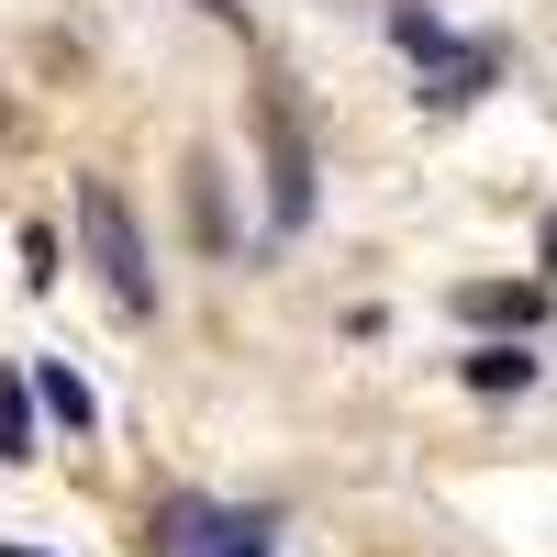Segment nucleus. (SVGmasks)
I'll use <instances>...</instances> for the list:
<instances>
[{
  "label": "nucleus",
  "mask_w": 557,
  "mask_h": 557,
  "mask_svg": "<svg viewBox=\"0 0 557 557\" xmlns=\"http://www.w3.org/2000/svg\"><path fill=\"white\" fill-rule=\"evenodd\" d=\"M491 78H502V57H491V45H457V57H435V78L412 89V101H424V112H469Z\"/></svg>",
  "instance_id": "obj_5"
},
{
  "label": "nucleus",
  "mask_w": 557,
  "mask_h": 557,
  "mask_svg": "<svg viewBox=\"0 0 557 557\" xmlns=\"http://www.w3.org/2000/svg\"><path fill=\"white\" fill-rule=\"evenodd\" d=\"M23 278H34V290L57 278V223H23Z\"/></svg>",
  "instance_id": "obj_11"
},
{
  "label": "nucleus",
  "mask_w": 557,
  "mask_h": 557,
  "mask_svg": "<svg viewBox=\"0 0 557 557\" xmlns=\"http://www.w3.org/2000/svg\"><path fill=\"white\" fill-rule=\"evenodd\" d=\"M546 257H557V223H546Z\"/></svg>",
  "instance_id": "obj_14"
},
{
  "label": "nucleus",
  "mask_w": 557,
  "mask_h": 557,
  "mask_svg": "<svg viewBox=\"0 0 557 557\" xmlns=\"http://www.w3.org/2000/svg\"><path fill=\"white\" fill-rule=\"evenodd\" d=\"M0 457H12V469L45 457V412H34V380H23V368L0 380Z\"/></svg>",
  "instance_id": "obj_7"
},
{
  "label": "nucleus",
  "mask_w": 557,
  "mask_h": 557,
  "mask_svg": "<svg viewBox=\"0 0 557 557\" xmlns=\"http://www.w3.org/2000/svg\"><path fill=\"white\" fill-rule=\"evenodd\" d=\"M391 45L435 67V57H457V23H446V12H424V0H391Z\"/></svg>",
  "instance_id": "obj_8"
},
{
  "label": "nucleus",
  "mask_w": 557,
  "mask_h": 557,
  "mask_svg": "<svg viewBox=\"0 0 557 557\" xmlns=\"http://www.w3.org/2000/svg\"><path fill=\"white\" fill-rule=\"evenodd\" d=\"M190 223H201V246H212V257L235 246V212H223V168H212V157H190Z\"/></svg>",
  "instance_id": "obj_9"
},
{
  "label": "nucleus",
  "mask_w": 557,
  "mask_h": 557,
  "mask_svg": "<svg viewBox=\"0 0 557 557\" xmlns=\"http://www.w3.org/2000/svg\"><path fill=\"white\" fill-rule=\"evenodd\" d=\"M34 412H45V424H67V435H101V391H89L67 357H34Z\"/></svg>",
  "instance_id": "obj_4"
},
{
  "label": "nucleus",
  "mask_w": 557,
  "mask_h": 557,
  "mask_svg": "<svg viewBox=\"0 0 557 557\" xmlns=\"http://www.w3.org/2000/svg\"><path fill=\"white\" fill-rule=\"evenodd\" d=\"M190 557H268V513H212V535Z\"/></svg>",
  "instance_id": "obj_10"
},
{
  "label": "nucleus",
  "mask_w": 557,
  "mask_h": 557,
  "mask_svg": "<svg viewBox=\"0 0 557 557\" xmlns=\"http://www.w3.org/2000/svg\"><path fill=\"white\" fill-rule=\"evenodd\" d=\"M257 157H268V235H301L323 201V157H312V123L290 89H257Z\"/></svg>",
  "instance_id": "obj_2"
},
{
  "label": "nucleus",
  "mask_w": 557,
  "mask_h": 557,
  "mask_svg": "<svg viewBox=\"0 0 557 557\" xmlns=\"http://www.w3.org/2000/svg\"><path fill=\"white\" fill-rule=\"evenodd\" d=\"M457 312H469L480 335H535V323H546V278H469Z\"/></svg>",
  "instance_id": "obj_3"
},
{
  "label": "nucleus",
  "mask_w": 557,
  "mask_h": 557,
  "mask_svg": "<svg viewBox=\"0 0 557 557\" xmlns=\"http://www.w3.org/2000/svg\"><path fill=\"white\" fill-rule=\"evenodd\" d=\"M201 12H212V23H223V34H235V23H246V0H201Z\"/></svg>",
  "instance_id": "obj_12"
},
{
  "label": "nucleus",
  "mask_w": 557,
  "mask_h": 557,
  "mask_svg": "<svg viewBox=\"0 0 557 557\" xmlns=\"http://www.w3.org/2000/svg\"><path fill=\"white\" fill-rule=\"evenodd\" d=\"M0 557H45V546H0Z\"/></svg>",
  "instance_id": "obj_13"
},
{
  "label": "nucleus",
  "mask_w": 557,
  "mask_h": 557,
  "mask_svg": "<svg viewBox=\"0 0 557 557\" xmlns=\"http://www.w3.org/2000/svg\"><path fill=\"white\" fill-rule=\"evenodd\" d=\"M457 380H469V391H535V357H524V335H491V346H469V357H457Z\"/></svg>",
  "instance_id": "obj_6"
},
{
  "label": "nucleus",
  "mask_w": 557,
  "mask_h": 557,
  "mask_svg": "<svg viewBox=\"0 0 557 557\" xmlns=\"http://www.w3.org/2000/svg\"><path fill=\"white\" fill-rule=\"evenodd\" d=\"M78 235H89V268H101V290L123 323L157 312V268H146V223H134V201L112 190V178H78Z\"/></svg>",
  "instance_id": "obj_1"
}]
</instances>
